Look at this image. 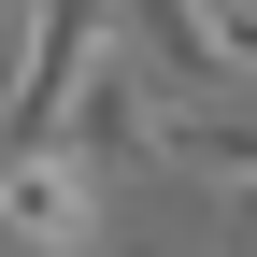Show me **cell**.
<instances>
[{"label":"cell","mask_w":257,"mask_h":257,"mask_svg":"<svg viewBox=\"0 0 257 257\" xmlns=\"http://www.w3.org/2000/svg\"><path fill=\"white\" fill-rule=\"evenodd\" d=\"M128 72L157 86V100H229V29H214V0H128Z\"/></svg>","instance_id":"3"},{"label":"cell","mask_w":257,"mask_h":257,"mask_svg":"<svg viewBox=\"0 0 257 257\" xmlns=\"http://www.w3.org/2000/svg\"><path fill=\"white\" fill-rule=\"evenodd\" d=\"M157 172L257 200V86H229V100H157Z\"/></svg>","instance_id":"4"},{"label":"cell","mask_w":257,"mask_h":257,"mask_svg":"<svg viewBox=\"0 0 257 257\" xmlns=\"http://www.w3.org/2000/svg\"><path fill=\"white\" fill-rule=\"evenodd\" d=\"M214 29H229V72L257 86V0H214Z\"/></svg>","instance_id":"5"},{"label":"cell","mask_w":257,"mask_h":257,"mask_svg":"<svg viewBox=\"0 0 257 257\" xmlns=\"http://www.w3.org/2000/svg\"><path fill=\"white\" fill-rule=\"evenodd\" d=\"M0 229H15L29 257H86V243H100V172H86L72 143L0 157Z\"/></svg>","instance_id":"2"},{"label":"cell","mask_w":257,"mask_h":257,"mask_svg":"<svg viewBox=\"0 0 257 257\" xmlns=\"http://www.w3.org/2000/svg\"><path fill=\"white\" fill-rule=\"evenodd\" d=\"M114 57H128V0H29V29H15V72H0V157H29V143H72L86 86H100Z\"/></svg>","instance_id":"1"}]
</instances>
